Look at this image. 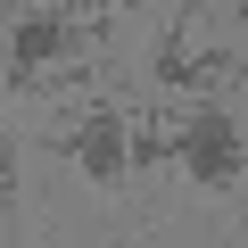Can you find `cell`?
<instances>
[{"label":"cell","mask_w":248,"mask_h":248,"mask_svg":"<svg viewBox=\"0 0 248 248\" xmlns=\"http://www.w3.org/2000/svg\"><path fill=\"white\" fill-rule=\"evenodd\" d=\"M75 50H83L75 17H58V9H17V17H9V42H0V75H9V83H33V75L66 66Z\"/></svg>","instance_id":"2"},{"label":"cell","mask_w":248,"mask_h":248,"mask_svg":"<svg viewBox=\"0 0 248 248\" xmlns=\"http://www.w3.org/2000/svg\"><path fill=\"white\" fill-rule=\"evenodd\" d=\"M9 17H17V0H0V25H9Z\"/></svg>","instance_id":"5"},{"label":"cell","mask_w":248,"mask_h":248,"mask_svg":"<svg viewBox=\"0 0 248 248\" xmlns=\"http://www.w3.org/2000/svg\"><path fill=\"white\" fill-rule=\"evenodd\" d=\"M66 149L83 157V174L99 190H116L124 174H133V157H124V108H83V124L66 133Z\"/></svg>","instance_id":"3"},{"label":"cell","mask_w":248,"mask_h":248,"mask_svg":"<svg viewBox=\"0 0 248 248\" xmlns=\"http://www.w3.org/2000/svg\"><path fill=\"white\" fill-rule=\"evenodd\" d=\"M232 66H240V50H190V42H182V25L149 50V75H157L166 91H215Z\"/></svg>","instance_id":"4"},{"label":"cell","mask_w":248,"mask_h":248,"mask_svg":"<svg viewBox=\"0 0 248 248\" xmlns=\"http://www.w3.org/2000/svg\"><path fill=\"white\" fill-rule=\"evenodd\" d=\"M174 157H182V174L199 182V190H215V199H232L240 190V116L232 108H190L182 116V133H174Z\"/></svg>","instance_id":"1"}]
</instances>
